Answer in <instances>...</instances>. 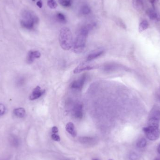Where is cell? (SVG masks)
<instances>
[{
    "label": "cell",
    "mask_w": 160,
    "mask_h": 160,
    "mask_svg": "<svg viewBox=\"0 0 160 160\" xmlns=\"http://www.w3.org/2000/svg\"><path fill=\"white\" fill-rule=\"evenodd\" d=\"M91 28L90 25L84 26L78 31L73 46V50L76 54L81 53L84 50L87 38Z\"/></svg>",
    "instance_id": "6da1fadb"
},
{
    "label": "cell",
    "mask_w": 160,
    "mask_h": 160,
    "mask_svg": "<svg viewBox=\"0 0 160 160\" xmlns=\"http://www.w3.org/2000/svg\"><path fill=\"white\" fill-rule=\"evenodd\" d=\"M59 42L61 48L64 50H69L73 46V35L71 31L67 27H63L59 34Z\"/></svg>",
    "instance_id": "7a4b0ae2"
},
{
    "label": "cell",
    "mask_w": 160,
    "mask_h": 160,
    "mask_svg": "<svg viewBox=\"0 0 160 160\" xmlns=\"http://www.w3.org/2000/svg\"><path fill=\"white\" fill-rule=\"evenodd\" d=\"M22 15L23 19L21 21V25L24 28L31 30L39 21L38 18L33 12L24 11Z\"/></svg>",
    "instance_id": "3957f363"
},
{
    "label": "cell",
    "mask_w": 160,
    "mask_h": 160,
    "mask_svg": "<svg viewBox=\"0 0 160 160\" xmlns=\"http://www.w3.org/2000/svg\"><path fill=\"white\" fill-rule=\"evenodd\" d=\"M143 132L147 138L151 141H155L160 136V131L158 127L147 126L143 128Z\"/></svg>",
    "instance_id": "277c9868"
},
{
    "label": "cell",
    "mask_w": 160,
    "mask_h": 160,
    "mask_svg": "<svg viewBox=\"0 0 160 160\" xmlns=\"http://www.w3.org/2000/svg\"><path fill=\"white\" fill-rule=\"evenodd\" d=\"M98 67L97 65L94 64L89 63H82L78 65L75 69H74V74H79L81 72L87 70H90L92 69L97 68Z\"/></svg>",
    "instance_id": "5b68a950"
},
{
    "label": "cell",
    "mask_w": 160,
    "mask_h": 160,
    "mask_svg": "<svg viewBox=\"0 0 160 160\" xmlns=\"http://www.w3.org/2000/svg\"><path fill=\"white\" fill-rule=\"evenodd\" d=\"M86 76L85 74H83L81 77V78L78 79V80L74 81L72 82L71 85V88L72 89L78 90H82L86 81Z\"/></svg>",
    "instance_id": "8992f818"
},
{
    "label": "cell",
    "mask_w": 160,
    "mask_h": 160,
    "mask_svg": "<svg viewBox=\"0 0 160 160\" xmlns=\"http://www.w3.org/2000/svg\"><path fill=\"white\" fill-rule=\"evenodd\" d=\"M73 114L74 117L77 119H82L83 116V105L81 103H77L74 105L73 109Z\"/></svg>",
    "instance_id": "52a82bcc"
},
{
    "label": "cell",
    "mask_w": 160,
    "mask_h": 160,
    "mask_svg": "<svg viewBox=\"0 0 160 160\" xmlns=\"http://www.w3.org/2000/svg\"><path fill=\"white\" fill-rule=\"evenodd\" d=\"M45 93V90L44 89H42L39 86H38L33 89L32 93L30 94V100L37 99L41 97L42 95H43Z\"/></svg>",
    "instance_id": "ba28073f"
},
{
    "label": "cell",
    "mask_w": 160,
    "mask_h": 160,
    "mask_svg": "<svg viewBox=\"0 0 160 160\" xmlns=\"http://www.w3.org/2000/svg\"><path fill=\"white\" fill-rule=\"evenodd\" d=\"M41 56V53L39 51H30L28 52L26 61L29 64L33 63L35 59L39 58Z\"/></svg>",
    "instance_id": "9c48e42d"
},
{
    "label": "cell",
    "mask_w": 160,
    "mask_h": 160,
    "mask_svg": "<svg viewBox=\"0 0 160 160\" xmlns=\"http://www.w3.org/2000/svg\"><path fill=\"white\" fill-rule=\"evenodd\" d=\"M147 14L150 19L156 20L157 21H160V13L156 12L152 9H150L147 11Z\"/></svg>",
    "instance_id": "30bf717a"
},
{
    "label": "cell",
    "mask_w": 160,
    "mask_h": 160,
    "mask_svg": "<svg viewBox=\"0 0 160 160\" xmlns=\"http://www.w3.org/2000/svg\"><path fill=\"white\" fill-rule=\"evenodd\" d=\"M104 51L103 50H99L93 52L88 56L87 58V61H92L93 60L97 58L98 57L101 56L102 55L104 54Z\"/></svg>",
    "instance_id": "8fae6325"
},
{
    "label": "cell",
    "mask_w": 160,
    "mask_h": 160,
    "mask_svg": "<svg viewBox=\"0 0 160 160\" xmlns=\"http://www.w3.org/2000/svg\"><path fill=\"white\" fill-rule=\"evenodd\" d=\"M66 129L69 134L72 136L75 137L76 135V132L75 129V127L74 124L72 122H69L66 125Z\"/></svg>",
    "instance_id": "7c38bea8"
},
{
    "label": "cell",
    "mask_w": 160,
    "mask_h": 160,
    "mask_svg": "<svg viewBox=\"0 0 160 160\" xmlns=\"http://www.w3.org/2000/svg\"><path fill=\"white\" fill-rule=\"evenodd\" d=\"M13 113L17 117L23 118L26 115V111L23 108H18L14 110Z\"/></svg>",
    "instance_id": "4fadbf2b"
},
{
    "label": "cell",
    "mask_w": 160,
    "mask_h": 160,
    "mask_svg": "<svg viewBox=\"0 0 160 160\" xmlns=\"http://www.w3.org/2000/svg\"><path fill=\"white\" fill-rule=\"evenodd\" d=\"M133 6L138 11H141L143 9L142 0H133Z\"/></svg>",
    "instance_id": "5bb4252c"
},
{
    "label": "cell",
    "mask_w": 160,
    "mask_h": 160,
    "mask_svg": "<svg viewBox=\"0 0 160 160\" xmlns=\"http://www.w3.org/2000/svg\"><path fill=\"white\" fill-rule=\"evenodd\" d=\"M159 121L160 120L154 117H150L148 121V126L154 127L159 126Z\"/></svg>",
    "instance_id": "9a60e30c"
},
{
    "label": "cell",
    "mask_w": 160,
    "mask_h": 160,
    "mask_svg": "<svg viewBox=\"0 0 160 160\" xmlns=\"http://www.w3.org/2000/svg\"><path fill=\"white\" fill-rule=\"evenodd\" d=\"M81 143L84 144H91L95 142V140L90 137H82L79 139Z\"/></svg>",
    "instance_id": "2e32d148"
},
{
    "label": "cell",
    "mask_w": 160,
    "mask_h": 160,
    "mask_svg": "<svg viewBox=\"0 0 160 160\" xmlns=\"http://www.w3.org/2000/svg\"><path fill=\"white\" fill-rule=\"evenodd\" d=\"M148 27V23L147 21H143L139 25L138 30L140 33H142L146 30Z\"/></svg>",
    "instance_id": "e0dca14e"
},
{
    "label": "cell",
    "mask_w": 160,
    "mask_h": 160,
    "mask_svg": "<svg viewBox=\"0 0 160 160\" xmlns=\"http://www.w3.org/2000/svg\"><path fill=\"white\" fill-rule=\"evenodd\" d=\"M72 0H58V3L62 6L69 7L72 4Z\"/></svg>",
    "instance_id": "ac0fdd59"
},
{
    "label": "cell",
    "mask_w": 160,
    "mask_h": 160,
    "mask_svg": "<svg viewBox=\"0 0 160 160\" xmlns=\"http://www.w3.org/2000/svg\"><path fill=\"white\" fill-rule=\"evenodd\" d=\"M56 18L58 22L61 23H65L66 22V17L62 13H57L56 16Z\"/></svg>",
    "instance_id": "d6986e66"
},
{
    "label": "cell",
    "mask_w": 160,
    "mask_h": 160,
    "mask_svg": "<svg viewBox=\"0 0 160 160\" xmlns=\"http://www.w3.org/2000/svg\"><path fill=\"white\" fill-rule=\"evenodd\" d=\"M47 4L50 9H55L57 7V4L55 0H47Z\"/></svg>",
    "instance_id": "ffe728a7"
},
{
    "label": "cell",
    "mask_w": 160,
    "mask_h": 160,
    "mask_svg": "<svg viewBox=\"0 0 160 160\" xmlns=\"http://www.w3.org/2000/svg\"><path fill=\"white\" fill-rule=\"evenodd\" d=\"M90 9L88 6L84 5L81 9V12L84 15H88L90 13Z\"/></svg>",
    "instance_id": "44dd1931"
},
{
    "label": "cell",
    "mask_w": 160,
    "mask_h": 160,
    "mask_svg": "<svg viewBox=\"0 0 160 160\" xmlns=\"http://www.w3.org/2000/svg\"><path fill=\"white\" fill-rule=\"evenodd\" d=\"M147 144V141L145 138H141L140 140H139L137 143V146L138 147L140 148L145 147L146 145Z\"/></svg>",
    "instance_id": "7402d4cb"
},
{
    "label": "cell",
    "mask_w": 160,
    "mask_h": 160,
    "mask_svg": "<svg viewBox=\"0 0 160 160\" xmlns=\"http://www.w3.org/2000/svg\"><path fill=\"white\" fill-rule=\"evenodd\" d=\"M6 111V108L2 104H0V116H2L4 114Z\"/></svg>",
    "instance_id": "603a6c76"
},
{
    "label": "cell",
    "mask_w": 160,
    "mask_h": 160,
    "mask_svg": "<svg viewBox=\"0 0 160 160\" xmlns=\"http://www.w3.org/2000/svg\"><path fill=\"white\" fill-rule=\"evenodd\" d=\"M52 138L53 140L56 141H57V142L60 141H61L60 137L56 134H52Z\"/></svg>",
    "instance_id": "cb8c5ba5"
},
{
    "label": "cell",
    "mask_w": 160,
    "mask_h": 160,
    "mask_svg": "<svg viewBox=\"0 0 160 160\" xmlns=\"http://www.w3.org/2000/svg\"><path fill=\"white\" fill-rule=\"evenodd\" d=\"M52 132L53 134H57L58 132V128L56 126H54L52 128Z\"/></svg>",
    "instance_id": "d4e9b609"
},
{
    "label": "cell",
    "mask_w": 160,
    "mask_h": 160,
    "mask_svg": "<svg viewBox=\"0 0 160 160\" xmlns=\"http://www.w3.org/2000/svg\"><path fill=\"white\" fill-rule=\"evenodd\" d=\"M37 5L39 7V8H41L42 7V5H43L42 1H38V2H37Z\"/></svg>",
    "instance_id": "484cf974"
},
{
    "label": "cell",
    "mask_w": 160,
    "mask_h": 160,
    "mask_svg": "<svg viewBox=\"0 0 160 160\" xmlns=\"http://www.w3.org/2000/svg\"><path fill=\"white\" fill-rule=\"evenodd\" d=\"M23 81H24V80L22 78H20L18 80V82H17L18 84H22V83H23Z\"/></svg>",
    "instance_id": "4316f807"
},
{
    "label": "cell",
    "mask_w": 160,
    "mask_h": 160,
    "mask_svg": "<svg viewBox=\"0 0 160 160\" xmlns=\"http://www.w3.org/2000/svg\"><path fill=\"white\" fill-rule=\"evenodd\" d=\"M157 151H158V153L160 154V144L159 145L158 148H157Z\"/></svg>",
    "instance_id": "83f0119b"
},
{
    "label": "cell",
    "mask_w": 160,
    "mask_h": 160,
    "mask_svg": "<svg viewBox=\"0 0 160 160\" xmlns=\"http://www.w3.org/2000/svg\"><path fill=\"white\" fill-rule=\"evenodd\" d=\"M154 160H160V157H157V158H156Z\"/></svg>",
    "instance_id": "f1b7e54d"
},
{
    "label": "cell",
    "mask_w": 160,
    "mask_h": 160,
    "mask_svg": "<svg viewBox=\"0 0 160 160\" xmlns=\"http://www.w3.org/2000/svg\"><path fill=\"white\" fill-rule=\"evenodd\" d=\"M93 160H97V159H93Z\"/></svg>",
    "instance_id": "f546056e"
},
{
    "label": "cell",
    "mask_w": 160,
    "mask_h": 160,
    "mask_svg": "<svg viewBox=\"0 0 160 160\" xmlns=\"http://www.w3.org/2000/svg\"><path fill=\"white\" fill-rule=\"evenodd\" d=\"M33 1H35V0H33Z\"/></svg>",
    "instance_id": "4dcf8cb0"
},
{
    "label": "cell",
    "mask_w": 160,
    "mask_h": 160,
    "mask_svg": "<svg viewBox=\"0 0 160 160\" xmlns=\"http://www.w3.org/2000/svg\"></svg>",
    "instance_id": "1f68e13d"
}]
</instances>
